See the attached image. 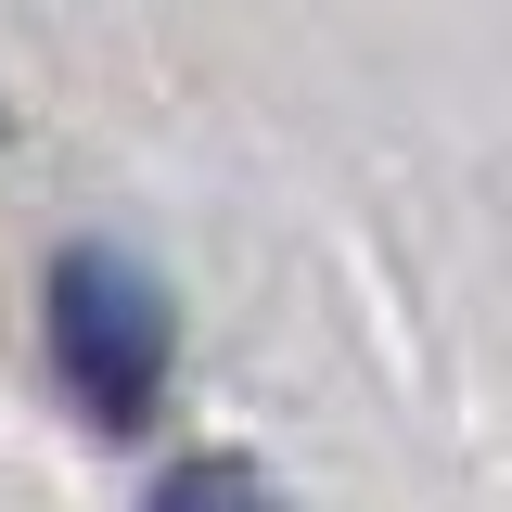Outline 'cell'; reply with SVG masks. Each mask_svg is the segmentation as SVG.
Masks as SVG:
<instances>
[{
    "label": "cell",
    "instance_id": "cell-1",
    "mask_svg": "<svg viewBox=\"0 0 512 512\" xmlns=\"http://www.w3.org/2000/svg\"><path fill=\"white\" fill-rule=\"evenodd\" d=\"M39 359L90 436H141L180 372V308L128 244H52L39 269Z\"/></svg>",
    "mask_w": 512,
    "mask_h": 512
},
{
    "label": "cell",
    "instance_id": "cell-2",
    "mask_svg": "<svg viewBox=\"0 0 512 512\" xmlns=\"http://www.w3.org/2000/svg\"><path fill=\"white\" fill-rule=\"evenodd\" d=\"M141 512H282V487H269V461H244V448H192V461L154 474Z\"/></svg>",
    "mask_w": 512,
    "mask_h": 512
}]
</instances>
